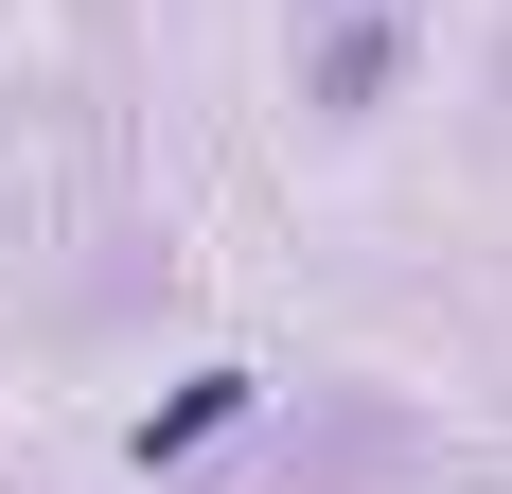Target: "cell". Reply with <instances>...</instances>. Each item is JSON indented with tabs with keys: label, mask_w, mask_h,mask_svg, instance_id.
I'll use <instances>...</instances> for the list:
<instances>
[{
	"label": "cell",
	"mask_w": 512,
	"mask_h": 494,
	"mask_svg": "<svg viewBox=\"0 0 512 494\" xmlns=\"http://www.w3.org/2000/svg\"><path fill=\"white\" fill-rule=\"evenodd\" d=\"M212 424H248V371H195V406H159V424H142V459H195Z\"/></svg>",
	"instance_id": "cell-1"
}]
</instances>
